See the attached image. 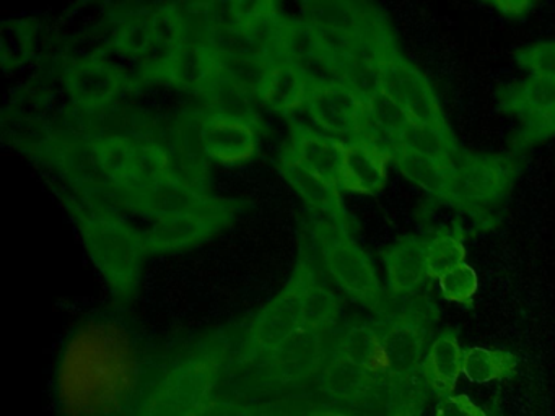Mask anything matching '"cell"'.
I'll return each mask as SVG.
<instances>
[{"instance_id":"1","label":"cell","mask_w":555,"mask_h":416,"mask_svg":"<svg viewBox=\"0 0 555 416\" xmlns=\"http://www.w3.org/2000/svg\"><path fill=\"white\" fill-rule=\"evenodd\" d=\"M141 360L131 335L109 321H92L74 334L60 367V402L66 416H118L132 402Z\"/></svg>"},{"instance_id":"2","label":"cell","mask_w":555,"mask_h":416,"mask_svg":"<svg viewBox=\"0 0 555 416\" xmlns=\"http://www.w3.org/2000/svg\"><path fill=\"white\" fill-rule=\"evenodd\" d=\"M56 188L66 210L73 214L87 252L92 257L116 304L132 301L149 256L144 233L122 220L113 208L83 200L74 192Z\"/></svg>"},{"instance_id":"3","label":"cell","mask_w":555,"mask_h":416,"mask_svg":"<svg viewBox=\"0 0 555 416\" xmlns=\"http://www.w3.org/2000/svg\"><path fill=\"white\" fill-rule=\"evenodd\" d=\"M233 335L220 328L197 341L126 416H201L214 400L232 353Z\"/></svg>"},{"instance_id":"4","label":"cell","mask_w":555,"mask_h":416,"mask_svg":"<svg viewBox=\"0 0 555 416\" xmlns=\"http://www.w3.org/2000/svg\"><path fill=\"white\" fill-rule=\"evenodd\" d=\"M310 236L311 246L317 249L327 275L350 299L375 312L378 317L391 311L375 265L350 231L313 213Z\"/></svg>"},{"instance_id":"5","label":"cell","mask_w":555,"mask_h":416,"mask_svg":"<svg viewBox=\"0 0 555 416\" xmlns=\"http://www.w3.org/2000/svg\"><path fill=\"white\" fill-rule=\"evenodd\" d=\"M318 275L310 244L301 240L300 256L284 288L255 315L245 335L242 356L245 361L266 360L287 338L304 327L305 299Z\"/></svg>"},{"instance_id":"6","label":"cell","mask_w":555,"mask_h":416,"mask_svg":"<svg viewBox=\"0 0 555 416\" xmlns=\"http://www.w3.org/2000/svg\"><path fill=\"white\" fill-rule=\"evenodd\" d=\"M519 169L521 162L516 156L461 152L441 202L470 214L474 220H490V213L512 192Z\"/></svg>"},{"instance_id":"7","label":"cell","mask_w":555,"mask_h":416,"mask_svg":"<svg viewBox=\"0 0 555 416\" xmlns=\"http://www.w3.org/2000/svg\"><path fill=\"white\" fill-rule=\"evenodd\" d=\"M438 321V309L427 298L409 299L402 308L373 322L378 330L388 376L404 387L421 382V367L427 350L431 327Z\"/></svg>"},{"instance_id":"8","label":"cell","mask_w":555,"mask_h":416,"mask_svg":"<svg viewBox=\"0 0 555 416\" xmlns=\"http://www.w3.org/2000/svg\"><path fill=\"white\" fill-rule=\"evenodd\" d=\"M242 207L243 202L225 198L214 207L158 218L142 231L147 252L173 253L201 246L225 231Z\"/></svg>"},{"instance_id":"9","label":"cell","mask_w":555,"mask_h":416,"mask_svg":"<svg viewBox=\"0 0 555 416\" xmlns=\"http://www.w3.org/2000/svg\"><path fill=\"white\" fill-rule=\"evenodd\" d=\"M382 91L402 107L411 122L450 127L430 81L398 49L383 55Z\"/></svg>"},{"instance_id":"10","label":"cell","mask_w":555,"mask_h":416,"mask_svg":"<svg viewBox=\"0 0 555 416\" xmlns=\"http://www.w3.org/2000/svg\"><path fill=\"white\" fill-rule=\"evenodd\" d=\"M222 202L225 198L216 197L206 188L197 187L175 174L144 187L129 188L121 194V207L154 220L214 207Z\"/></svg>"},{"instance_id":"11","label":"cell","mask_w":555,"mask_h":416,"mask_svg":"<svg viewBox=\"0 0 555 416\" xmlns=\"http://www.w3.org/2000/svg\"><path fill=\"white\" fill-rule=\"evenodd\" d=\"M330 334L301 327L266 358L268 377L281 386L307 382L318 377L333 354Z\"/></svg>"},{"instance_id":"12","label":"cell","mask_w":555,"mask_h":416,"mask_svg":"<svg viewBox=\"0 0 555 416\" xmlns=\"http://www.w3.org/2000/svg\"><path fill=\"white\" fill-rule=\"evenodd\" d=\"M129 77L99 55L74 58L64 70V87L74 106L95 113L109 106L128 88Z\"/></svg>"},{"instance_id":"13","label":"cell","mask_w":555,"mask_h":416,"mask_svg":"<svg viewBox=\"0 0 555 416\" xmlns=\"http://www.w3.org/2000/svg\"><path fill=\"white\" fill-rule=\"evenodd\" d=\"M305 109L323 132L352 140L362 126L365 100L343 81H314Z\"/></svg>"},{"instance_id":"14","label":"cell","mask_w":555,"mask_h":416,"mask_svg":"<svg viewBox=\"0 0 555 416\" xmlns=\"http://www.w3.org/2000/svg\"><path fill=\"white\" fill-rule=\"evenodd\" d=\"M258 129L248 120L207 109L199 113V140L204 153L222 165L249 161L258 150Z\"/></svg>"},{"instance_id":"15","label":"cell","mask_w":555,"mask_h":416,"mask_svg":"<svg viewBox=\"0 0 555 416\" xmlns=\"http://www.w3.org/2000/svg\"><path fill=\"white\" fill-rule=\"evenodd\" d=\"M305 22L318 29L346 32L357 38H375L389 35L388 22L373 5L347 0H318L301 5Z\"/></svg>"},{"instance_id":"16","label":"cell","mask_w":555,"mask_h":416,"mask_svg":"<svg viewBox=\"0 0 555 416\" xmlns=\"http://www.w3.org/2000/svg\"><path fill=\"white\" fill-rule=\"evenodd\" d=\"M346 143L343 139L311 129L305 123L292 122L291 136L282 155L340 187Z\"/></svg>"},{"instance_id":"17","label":"cell","mask_w":555,"mask_h":416,"mask_svg":"<svg viewBox=\"0 0 555 416\" xmlns=\"http://www.w3.org/2000/svg\"><path fill=\"white\" fill-rule=\"evenodd\" d=\"M278 58L297 65L310 83L339 80L336 65L331 61L317 29L304 18H285L279 39Z\"/></svg>"},{"instance_id":"18","label":"cell","mask_w":555,"mask_h":416,"mask_svg":"<svg viewBox=\"0 0 555 416\" xmlns=\"http://www.w3.org/2000/svg\"><path fill=\"white\" fill-rule=\"evenodd\" d=\"M278 168L282 178L295 188L301 200L313 210L314 214L350 231L353 226L352 217L346 210L339 185L307 171L292 161L287 156H279Z\"/></svg>"},{"instance_id":"19","label":"cell","mask_w":555,"mask_h":416,"mask_svg":"<svg viewBox=\"0 0 555 416\" xmlns=\"http://www.w3.org/2000/svg\"><path fill=\"white\" fill-rule=\"evenodd\" d=\"M391 155L379 146L356 139L346 143L340 191L360 195H376L388 181V165Z\"/></svg>"},{"instance_id":"20","label":"cell","mask_w":555,"mask_h":416,"mask_svg":"<svg viewBox=\"0 0 555 416\" xmlns=\"http://www.w3.org/2000/svg\"><path fill=\"white\" fill-rule=\"evenodd\" d=\"M428 244L430 237L404 236L382 250L392 295H412L427 282Z\"/></svg>"},{"instance_id":"21","label":"cell","mask_w":555,"mask_h":416,"mask_svg":"<svg viewBox=\"0 0 555 416\" xmlns=\"http://www.w3.org/2000/svg\"><path fill=\"white\" fill-rule=\"evenodd\" d=\"M219 72L216 52L204 41L199 31L190 28L186 41L171 58L164 80L184 91L204 94Z\"/></svg>"},{"instance_id":"22","label":"cell","mask_w":555,"mask_h":416,"mask_svg":"<svg viewBox=\"0 0 555 416\" xmlns=\"http://www.w3.org/2000/svg\"><path fill=\"white\" fill-rule=\"evenodd\" d=\"M190 26L181 5H160L152 12V46L142 70L145 78L164 80L171 58L186 41Z\"/></svg>"},{"instance_id":"23","label":"cell","mask_w":555,"mask_h":416,"mask_svg":"<svg viewBox=\"0 0 555 416\" xmlns=\"http://www.w3.org/2000/svg\"><path fill=\"white\" fill-rule=\"evenodd\" d=\"M310 80L291 62L278 58L272 62L259 88V103L281 116H292L307 104Z\"/></svg>"},{"instance_id":"24","label":"cell","mask_w":555,"mask_h":416,"mask_svg":"<svg viewBox=\"0 0 555 416\" xmlns=\"http://www.w3.org/2000/svg\"><path fill=\"white\" fill-rule=\"evenodd\" d=\"M464 351L457 340V330L447 328L431 341L425 353L421 373L428 389L438 396H450L463 373Z\"/></svg>"},{"instance_id":"25","label":"cell","mask_w":555,"mask_h":416,"mask_svg":"<svg viewBox=\"0 0 555 416\" xmlns=\"http://www.w3.org/2000/svg\"><path fill=\"white\" fill-rule=\"evenodd\" d=\"M100 168L119 192L135 187L138 133H105L90 136Z\"/></svg>"},{"instance_id":"26","label":"cell","mask_w":555,"mask_h":416,"mask_svg":"<svg viewBox=\"0 0 555 416\" xmlns=\"http://www.w3.org/2000/svg\"><path fill=\"white\" fill-rule=\"evenodd\" d=\"M409 122L411 119L402 107L382 91L365 101V113L357 136L385 150L392 158V153L399 148L401 133Z\"/></svg>"},{"instance_id":"27","label":"cell","mask_w":555,"mask_h":416,"mask_svg":"<svg viewBox=\"0 0 555 416\" xmlns=\"http://www.w3.org/2000/svg\"><path fill=\"white\" fill-rule=\"evenodd\" d=\"M499 107L503 114L532 122L555 107V80L529 77L518 83L506 84L496 91Z\"/></svg>"},{"instance_id":"28","label":"cell","mask_w":555,"mask_h":416,"mask_svg":"<svg viewBox=\"0 0 555 416\" xmlns=\"http://www.w3.org/2000/svg\"><path fill=\"white\" fill-rule=\"evenodd\" d=\"M333 353L376 376H388V360L373 322L352 324L334 341Z\"/></svg>"},{"instance_id":"29","label":"cell","mask_w":555,"mask_h":416,"mask_svg":"<svg viewBox=\"0 0 555 416\" xmlns=\"http://www.w3.org/2000/svg\"><path fill=\"white\" fill-rule=\"evenodd\" d=\"M391 161L398 166L399 171L409 181L424 188L437 200H443L444 194L450 187L451 178H453L454 162L430 158V156L421 155V153L411 152L401 146L392 153Z\"/></svg>"},{"instance_id":"30","label":"cell","mask_w":555,"mask_h":416,"mask_svg":"<svg viewBox=\"0 0 555 416\" xmlns=\"http://www.w3.org/2000/svg\"><path fill=\"white\" fill-rule=\"evenodd\" d=\"M207 110L248 120L259 127L258 96L217 72L206 93Z\"/></svg>"},{"instance_id":"31","label":"cell","mask_w":555,"mask_h":416,"mask_svg":"<svg viewBox=\"0 0 555 416\" xmlns=\"http://www.w3.org/2000/svg\"><path fill=\"white\" fill-rule=\"evenodd\" d=\"M401 148L430 156V158L443 159V161H456L461 155L451 127L428 126V123L409 122L399 139Z\"/></svg>"},{"instance_id":"32","label":"cell","mask_w":555,"mask_h":416,"mask_svg":"<svg viewBox=\"0 0 555 416\" xmlns=\"http://www.w3.org/2000/svg\"><path fill=\"white\" fill-rule=\"evenodd\" d=\"M518 369V358L506 350L470 347L464 350L463 374L470 382L486 384L509 379Z\"/></svg>"},{"instance_id":"33","label":"cell","mask_w":555,"mask_h":416,"mask_svg":"<svg viewBox=\"0 0 555 416\" xmlns=\"http://www.w3.org/2000/svg\"><path fill=\"white\" fill-rule=\"evenodd\" d=\"M466 259V247H464L463 231L460 227L454 230H438L430 237L428 244V278L438 280L450 270L456 269Z\"/></svg>"},{"instance_id":"34","label":"cell","mask_w":555,"mask_h":416,"mask_svg":"<svg viewBox=\"0 0 555 416\" xmlns=\"http://www.w3.org/2000/svg\"><path fill=\"white\" fill-rule=\"evenodd\" d=\"M339 315V298L321 282L320 275L314 276L305 299L304 327L330 334Z\"/></svg>"},{"instance_id":"35","label":"cell","mask_w":555,"mask_h":416,"mask_svg":"<svg viewBox=\"0 0 555 416\" xmlns=\"http://www.w3.org/2000/svg\"><path fill=\"white\" fill-rule=\"evenodd\" d=\"M152 12L129 13L113 36V46L126 57L144 62L152 46Z\"/></svg>"},{"instance_id":"36","label":"cell","mask_w":555,"mask_h":416,"mask_svg":"<svg viewBox=\"0 0 555 416\" xmlns=\"http://www.w3.org/2000/svg\"><path fill=\"white\" fill-rule=\"evenodd\" d=\"M34 26L25 20H9L0 29V55L5 68H17L34 54Z\"/></svg>"},{"instance_id":"37","label":"cell","mask_w":555,"mask_h":416,"mask_svg":"<svg viewBox=\"0 0 555 416\" xmlns=\"http://www.w3.org/2000/svg\"><path fill=\"white\" fill-rule=\"evenodd\" d=\"M217 61H219L220 74L225 75L227 78L235 81L245 90L251 91L256 96H258L259 88L264 81L269 67L274 62L259 57H219V55H217Z\"/></svg>"},{"instance_id":"38","label":"cell","mask_w":555,"mask_h":416,"mask_svg":"<svg viewBox=\"0 0 555 416\" xmlns=\"http://www.w3.org/2000/svg\"><path fill=\"white\" fill-rule=\"evenodd\" d=\"M438 286H440L441 296L447 301L456 302L464 308H473L474 296L479 289V278H477L476 270L464 262L440 276Z\"/></svg>"},{"instance_id":"39","label":"cell","mask_w":555,"mask_h":416,"mask_svg":"<svg viewBox=\"0 0 555 416\" xmlns=\"http://www.w3.org/2000/svg\"><path fill=\"white\" fill-rule=\"evenodd\" d=\"M519 67L531 72V77L555 80V42L528 46L515 54Z\"/></svg>"},{"instance_id":"40","label":"cell","mask_w":555,"mask_h":416,"mask_svg":"<svg viewBox=\"0 0 555 416\" xmlns=\"http://www.w3.org/2000/svg\"><path fill=\"white\" fill-rule=\"evenodd\" d=\"M295 410L287 408L281 403H262V405H246V403L210 402L201 416H294Z\"/></svg>"},{"instance_id":"41","label":"cell","mask_w":555,"mask_h":416,"mask_svg":"<svg viewBox=\"0 0 555 416\" xmlns=\"http://www.w3.org/2000/svg\"><path fill=\"white\" fill-rule=\"evenodd\" d=\"M555 135V107L548 110L545 116L532 120V122L522 123L521 129L509 140V146L513 152H525L538 143L545 142Z\"/></svg>"},{"instance_id":"42","label":"cell","mask_w":555,"mask_h":416,"mask_svg":"<svg viewBox=\"0 0 555 416\" xmlns=\"http://www.w3.org/2000/svg\"><path fill=\"white\" fill-rule=\"evenodd\" d=\"M435 416H487L467 395L443 396Z\"/></svg>"},{"instance_id":"43","label":"cell","mask_w":555,"mask_h":416,"mask_svg":"<svg viewBox=\"0 0 555 416\" xmlns=\"http://www.w3.org/2000/svg\"><path fill=\"white\" fill-rule=\"evenodd\" d=\"M427 384L422 380L391 416H422L425 402H427Z\"/></svg>"},{"instance_id":"44","label":"cell","mask_w":555,"mask_h":416,"mask_svg":"<svg viewBox=\"0 0 555 416\" xmlns=\"http://www.w3.org/2000/svg\"><path fill=\"white\" fill-rule=\"evenodd\" d=\"M490 6H493L500 15L508 16V18H522L531 12L534 3L526 2V0H522V2H518V0H499V2L490 3Z\"/></svg>"},{"instance_id":"45","label":"cell","mask_w":555,"mask_h":416,"mask_svg":"<svg viewBox=\"0 0 555 416\" xmlns=\"http://www.w3.org/2000/svg\"><path fill=\"white\" fill-rule=\"evenodd\" d=\"M307 416H357L353 413L343 412V410H317L308 413Z\"/></svg>"}]
</instances>
